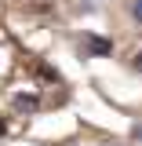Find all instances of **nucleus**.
Instances as JSON below:
<instances>
[{"mask_svg": "<svg viewBox=\"0 0 142 146\" xmlns=\"http://www.w3.org/2000/svg\"><path fill=\"white\" fill-rule=\"evenodd\" d=\"M4 128H7V124H4V121H0V135H4Z\"/></svg>", "mask_w": 142, "mask_h": 146, "instance_id": "obj_6", "label": "nucleus"}, {"mask_svg": "<svg viewBox=\"0 0 142 146\" xmlns=\"http://www.w3.org/2000/svg\"><path fill=\"white\" fill-rule=\"evenodd\" d=\"M131 18H135V22H142V0H135V4H131Z\"/></svg>", "mask_w": 142, "mask_h": 146, "instance_id": "obj_3", "label": "nucleus"}, {"mask_svg": "<svg viewBox=\"0 0 142 146\" xmlns=\"http://www.w3.org/2000/svg\"><path fill=\"white\" fill-rule=\"evenodd\" d=\"M109 51H113V44H109L106 36H95V33H88V36H84V55L98 58V55H109Z\"/></svg>", "mask_w": 142, "mask_h": 146, "instance_id": "obj_1", "label": "nucleus"}, {"mask_svg": "<svg viewBox=\"0 0 142 146\" xmlns=\"http://www.w3.org/2000/svg\"><path fill=\"white\" fill-rule=\"evenodd\" d=\"M135 70H142V55H139V58H135Z\"/></svg>", "mask_w": 142, "mask_h": 146, "instance_id": "obj_5", "label": "nucleus"}, {"mask_svg": "<svg viewBox=\"0 0 142 146\" xmlns=\"http://www.w3.org/2000/svg\"><path fill=\"white\" fill-rule=\"evenodd\" d=\"M18 106H22V110H33L36 99H33V95H18Z\"/></svg>", "mask_w": 142, "mask_h": 146, "instance_id": "obj_2", "label": "nucleus"}, {"mask_svg": "<svg viewBox=\"0 0 142 146\" xmlns=\"http://www.w3.org/2000/svg\"><path fill=\"white\" fill-rule=\"evenodd\" d=\"M131 135H135V139H139V143H142V121H139V124H135V128H131Z\"/></svg>", "mask_w": 142, "mask_h": 146, "instance_id": "obj_4", "label": "nucleus"}]
</instances>
